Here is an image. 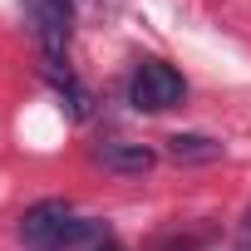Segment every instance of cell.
<instances>
[{
    "label": "cell",
    "mask_w": 251,
    "mask_h": 251,
    "mask_svg": "<svg viewBox=\"0 0 251 251\" xmlns=\"http://www.w3.org/2000/svg\"><path fill=\"white\" fill-rule=\"evenodd\" d=\"M103 236H108V226L74 217L69 202H35L20 217V241L30 251H94Z\"/></svg>",
    "instance_id": "obj_1"
},
{
    "label": "cell",
    "mask_w": 251,
    "mask_h": 251,
    "mask_svg": "<svg viewBox=\"0 0 251 251\" xmlns=\"http://www.w3.org/2000/svg\"><path fill=\"white\" fill-rule=\"evenodd\" d=\"M182 94H187V84H182V74H177L173 64H163V59H143V64L133 69L128 103H133L138 113H163V108L182 103Z\"/></svg>",
    "instance_id": "obj_2"
},
{
    "label": "cell",
    "mask_w": 251,
    "mask_h": 251,
    "mask_svg": "<svg viewBox=\"0 0 251 251\" xmlns=\"http://www.w3.org/2000/svg\"><path fill=\"white\" fill-rule=\"evenodd\" d=\"M25 15H30V30L45 50L50 64L64 59L69 50V25H74V0H25Z\"/></svg>",
    "instance_id": "obj_3"
},
{
    "label": "cell",
    "mask_w": 251,
    "mask_h": 251,
    "mask_svg": "<svg viewBox=\"0 0 251 251\" xmlns=\"http://www.w3.org/2000/svg\"><path fill=\"white\" fill-rule=\"evenodd\" d=\"M94 163L108 168V173H123V177H143L158 163V153L143 148V143H99L94 148Z\"/></svg>",
    "instance_id": "obj_4"
},
{
    "label": "cell",
    "mask_w": 251,
    "mask_h": 251,
    "mask_svg": "<svg viewBox=\"0 0 251 251\" xmlns=\"http://www.w3.org/2000/svg\"><path fill=\"white\" fill-rule=\"evenodd\" d=\"M168 158L182 163V168H202V163H217L222 158V143L207 138V133H173L168 138Z\"/></svg>",
    "instance_id": "obj_5"
},
{
    "label": "cell",
    "mask_w": 251,
    "mask_h": 251,
    "mask_svg": "<svg viewBox=\"0 0 251 251\" xmlns=\"http://www.w3.org/2000/svg\"><path fill=\"white\" fill-rule=\"evenodd\" d=\"M45 74H50V84H54V89L69 99V113H74V118H84V113H89V94H84V84H79L69 69H59V64H50Z\"/></svg>",
    "instance_id": "obj_6"
},
{
    "label": "cell",
    "mask_w": 251,
    "mask_h": 251,
    "mask_svg": "<svg viewBox=\"0 0 251 251\" xmlns=\"http://www.w3.org/2000/svg\"><path fill=\"white\" fill-rule=\"evenodd\" d=\"M94 251H123V246H118V241H113V236H103V241H99V246H94Z\"/></svg>",
    "instance_id": "obj_7"
},
{
    "label": "cell",
    "mask_w": 251,
    "mask_h": 251,
    "mask_svg": "<svg viewBox=\"0 0 251 251\" xmlns=\"http://www.w3.org/2000/svg\"><path fill=\"white\" fill-rule=\"evenodd\" d=\"M241 251H251V246H241Z\"/></svg>",
    "instance_id": "obj_8"
}]
</instances>
